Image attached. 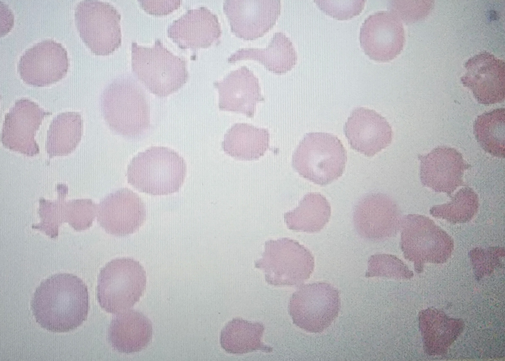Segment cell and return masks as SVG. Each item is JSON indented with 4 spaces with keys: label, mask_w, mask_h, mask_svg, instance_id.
Listing matches in <instances>:
<instances>
[{
    "label": "cell",
    "mask_w": 505,
    "mask_h": 361,
    "mask_svg": "<svg viewBox=\"0 0 505 361\" xmlns=\"http://www.w3.org/2000/svg\"><path fill=\"white\" fill-rule=\"evenodd\" d=\"M82 120L75 112H65L52 120L47 133L45 150L49 158L67 156L73 152L81 141Z\"/></svg>",
    "instance_id": "obj_28"
},
{
    "label": "cell",
    "mask_w": 505,
    "mask_h": 361,
    "mask_svg": "<svg viewBox=\"0 0 505 361\" xmlns=\"http://www.w3.org/2000/svg\"><path fill=\"white\" fill-rule=\"evenodd\" d=\"M269 138L267 129L237 123L224 135L222 148L225 154L236 160H256L268 149Z\"/></svg>",
    "instance_id": "obj_24"
},
{
    "label": "cell",
    "mask_w": 505,
    "mask_h": 361,
    "mask_svg": "<svg viewBox=\"0 0 505 361\" xmlns=\"http://www.w3.org/2000/svg\"><path fill=\"white\" fill-rule=\"evenodd\" d=\"M168 36L181 48L207 47L216 42L221 30L217 16L205 6L190 9L175 20Z\"/></svg>",
    "instance_id": "obj_20"
},
{
    "label": "cell",
    "mask_w": 505,
    "mask_h": 361,
    "mask_svg": "<svg viewBox=\"0 0 505 361\" xmlns=\"http://www.w3.org/2000/svg\"><path fill=\"white\" fill-rule=\"evenodd\" d=\"M338 290L317 282L301 286L290 299L289 313L297 326L310 333L323 332L337 317L340 309Z\"/></svg>",
    "instance_id": "obj_10"
},
{
    "label": "cell",
    "mask_w": 505,
    "mask_h": 361,
    "mask_svg": "<svg viewBox=\"0 0 505 361\" xmlns=\"http://www.w3.org/2000/svg\"><path fill=\"white\" fill-rule=\"evenodd\" d=\"M325 14L339 20L351 18L363 9L365 0H315Z\"/></svg>",
    "instance_id": "obj_33"
},
{
    "label": "cell",
    "mask_w": 505,
    "mask_h": 361,
    "mask_svg": "<svg viewBox=\"0 0 505 361\" xmlns=\"http://www.w3.org/2000/svg\"><path fill=\"white\" fill-rule=\"evenodd\" d=\"M413 272L397 256L388 254H376L368 259L366 277H381L395 279H409Z\"/></svg>",
    "instance_id": "obj_31"
},
{
    "label": "cell",
    "mask_w": 505,
    "mask_h": 361,
    "mask_svg": "<svg viewBox=\"0 0 505 361\" xmlns=\"http://www.w3.org/2000/svg\"><path fill=\"white\" fill-rule=\"evenodd\" d=\"M254 265L263 271L269 284L299 285L313 272L314 258L310 251L297 241L282 238L266 241L262 257Z\"/></svg>",
    "instance_id": "obj_8"
},
{
    "label": "cell",
    "mask_w": 505,
    "mask_h": 361,
    "mask_svg": "<svg viewBox=\"0 0 505 361\" xmlns=\"http://www.w3.org/2000/svg\"><path fill=\"white\" fill-rule=\"evenodd\" d=\"M104 118L109 128L128 138H136L149 127V107L145 93L133 78L123 76L110 83L101 96Z\"/></svg>",
    "instance_id": "obj_2"
},
{
    "label": "cell",
    "mask_w": 505,
    "mask_h": 361,
    "mask_svg": "<svg viewBox=\"0 0 505 361\" xmlns=\"http://www.w3.org/2000/svg\"><path fill=\"white\" fill-rule=\"evenodd\" d=\"M74 16L80 37L94 53L108 54L121 45V15L110 3L82 0L75 6Z\"/></svg>",
    "instance_id": "obj_9"
},
{
    "label": "cell",
    "mask_w": 505,
    "mask_h": 361,
    "mask_svg": "<svg viewBox=\"0 0 505 361\" xmlns=\"http://www.w3.org/2000/svg\"><path fill=\"white\" fill-rule=\"evenodd\" d=\"M51 114L31 99L17 100L4 117L1 141L6 148L28 157L39 153L35 137L44 117Z\"/></svg>",
    "instance_id": "obj_12"
},
{
    "label": "cell",
    "mask_w": 505,
    "mask_h": 361,
    "mask_svg": "<svg viewBox=\"0 0 505 361\" xmlns=\"http://www.w3.org/2000/svg\"><path fill=\"white\" fill-rule=\"evenodd\" d=\"M361 46L369 57L387 62L401 52L404 43L402 23L395 14L379 11L368 16L362 23L360 34Z\"/></svg>",
    "instance_id": "obj_13"
},
{
    "label": "cell",
    "mask_w": 505,
    "mask_h": 361,
    "mask_svg": "<svg viewBox=\"0 0 505 361\" xmlns=\"http://www.w3.org/2000/svg\"><path fill=\"white\" fill-rule=\"evenodd\" d=\"M401 217L396 203L388 196L372 193L362 198L354 211L358 234L372 241L388 239L400 229Z\"/></svg>",
    "instance_id": "obj_14"
},
{
    "label": "cell",
    "mask_w": 505,
    "mask_h": 361,
    "mask_svg": "<svg viewBox=\"0 0 505 361\" xmlns=\"http://www.w3.org/2000/svg\"><path fill=\"white\" fill-rule=\"evenodd\" d=\"M331 207L326 198L319 193H309L293 210L285 213L288 228L297 232H320L328 222Z\"/></svg>",
    "instance_id": "obj_25"
},
{
    "label": "cell",
    "mask_w": 505,
    "mask_h": 361,
    "mask_svg": "<svg viewBox=\"0 0 505 361\" xmlns=\"http://www.w3.org/2000/svg\"><path fill=\"white\" fill-rule=\"evenodd\" d=\"M504 248L491 247L487 248H475L469 253L470 258L478 277L489 275L501 264L504 256Z\"/></svg>",
    "instance_id": "obj_32"
},
{
    "label": "cell",
    "mask_w": 505,
    "mask_h": 361,
    "mask_svg": "<svg viewBox=\"0 0 505 361\" xmlns=\"http://www.w3.org/2000/svg\"><path fill=\"white\" fill-rule=\"evenodd\" d=\"M98 220L108 233L123 237L133 234L146 217L145 205L140 197L128 188H122L101 202Z\"/></svg>",
    "instance_id": "obj_17"
},
{
    "label": "cell",
    "mask_w": 505,
    "mask_h": 361,
    "mask_svg": "<svg viewBox=\"0 0 505 361\" xmlns=\"http://www.w3.org/2000/svg\"><path fill=\"white\" fill-rule=\"evenodd\" d=\"M69 66L70 59L64 45L53 39H46L26 49L17 69L26 83L43 86L62 79Z\"/></svg>",
    "instance_id": "obj_11"
},
{
    "label": "cell",
    "mask_w": 505,
    "mask_h": 361,
    "mask_svg": "<svg viewBox=\"0 0 505 361\" xmlns=\"http://www.w3.org/2000/svg\"><path fill=\"white\" fill-rule=\"evenodd\" d=\"M264 329L262 323L233 319L221 331V346L227 353L233 354L255 351L270 352L272 348L265 345L261 340Z\"/></svg>",
    "instance_id": "obj_27"
},
{
    "label": "cell",
    "mask_w": 505,
    "mask_h": 361,
    "mask_svg": "<svg viewBox=\"0 0 505 361\" xmlns=\"http://www.w3.org/2000/svg\"><path fill=\"white\" fill-rule=\"evenodd\" d=\"M223 9L236 36L252 40L275 24L281 12L280 0H225Z\"/></svg>",
    "instance_id": "obj_15"
},
{
    "label": "cell",
    "mask_w": 505,
    "mask_h": 361,
    "mask_svg": "<svg viewBox=\"0 0 505 361\" xmlns=\"http://www.w3.org/2000/svg\"><path fill=\"white\" fill-rule=\"evenodd\" d=\"M419 320L425 347L430 354L440 355L446 351L463 327L461 320L448 318L430 309L421 312Z\"/></svg>",
    "instance_id": "obj_26"
},
{
    "label": "cell",
    "mask_w": 505,
    "mask_h": 361,
    "mask_svg": "<svg viewBox=\"0 0 505 361\" xmlns=\"http://www.w3.org/2000/svg\"><path fill=\"white\" fill-rule=\"evenodd\" d=\"M214 84L218 89L220 110L242 113L252 118L257 103L264 100L258 78L246 66L231 71Z\"/></svg>",
    "instance_id": "obj_21"
},
{
    "label": "cell",
    "mask_w": 505,
    "mask_h": 361,
    "mask_svg": "<svg viewBox=\"0 0 505 361\" xmlns=\"http://www.w3.org/2000/svg\"><path fill=\"white\" fill-rule=\"evenodd\" d=\"M344 131L351 147L367 157L373 156L388 147L393 137L391 126L385 118L364 107L352 111Z\"/></svg>",
    "instance_id": "obj_19"
},
{
    "label": "cell",
    "mask_w": 505,
    "mask_h": 361,
    "mask_svg": "<svg viewBox=\"0 0 505 361\" xmlns=\"http://www.w3.org/2000/svg\"><path fill=\"white\" fill-rule=\"evenodd\" d=\"M37 323L54 332H66L79 327L89 310L88 289L83 281L69 273H59L43 281L31 301Z\"/></svg>",
    "instance_id": "obj_1"
},
{
    "label": "cell",
    "mask_w": 505,
    "mask_h": 361,
    "mask_svg": "<svg viewBox=\"0 0 505 361\" xmlns=\"http://www.w3.org/2000/svg\"><path fill=\"white\" fill-rule=\"evenodd\" d=\"M346 161V151L336 136L312 132L299 143L292 155V165L302 177L325 186L342 175Z\"/></svg>",
    "instance_id": "obj_5"
},
{
    "label": "cell",
    "mask_w": 505,
    "mask_h": 361,
    "mask_svg": "<svg viewBox=\"0 0 505 361\" xmlns=\"http://www.w3.org/2000/svg\"><path fill=\"white\" fill-rule=\"evenodd\" d=\"M146 286L144 267L135 259L122 257L112 260L100 271L97 298L106 312L118 314L137 302Z\"/></svg>",
    "instance_id": "obj_6"
},
{
    "label": "cell",
    "mask_w": 505,
    "mask_h": 361,
    "mask_svg": "<svg viewBox=\"0 0 505 361\" xmlns=\"http://www.w3.org/2000/svg\"><path fill=\"white\" fill-rule=\"evenodd\" d=\"M400 245L404 257L417 273L426 263H443L454 248L452 238L428 217L408 214L401 218Z\"/></svg>",
    "instance_id": "obj_7"
},
{
    "label": "cell",
    "mask_w": 505,
    "mask_h": 361,
    "mask_svg": "<svg viewBox=\"0 0 505 361\" xmlns=\"http://www.w3.org/2000/svg\"><path fill=\"white\" fill-rule=\"evenodd\" d=\"M152 334L149 319L143 313L131 310L119 313L113 318L108 328V338L114 350L128 354L146 348Z\"/></svg>",
    "instance_id": "obj_22"
},
{
    "label": "cell",
    "mask_w": 505,
    "mask_h": 361,
    "mask_svg": "<svg viewBox=\"0 0 505 361\" xmlns=\"http://www.w3.org/2000/svg\"><path fill=\"white\" fill-rule=\"evenodd\" d=\"M252 59L263 64L269 71L283 74L290 70L296 64L297 55L290 39L282 32L275 33L265 48H242L228 58L230 63Z\"/></svg>",
    "instance_id": "obj_23"
},
{
    "label": "cell",
    "mask_w": 505,
    "mask_h": 361,
    "mask_svg": "<svg viewBox=\"0 0 505 361\" xmlns=\"http://www.w3.org/2000/svg\"><path fill=\"white\" fill-rule=\"evenodd\" d=\"M478 206L477 194L471 188L464 187L455 194L450 201L432 207L430 213L452 223H463L473 218Z\"/></svg>",
    "instance_id": "obj_30"
},
{
    "label": "cell",
    "mask_w": 505,
    "mask_h": 361,
    "mask_svg": "<svg viewBox=\"0 0 505 361\" xmlns=\"http://www.w3.org/2000/svg\"><path fill=\"white\" fill-rule=\"evenodd\" d=\"M473 132L481 148L491 155L505 158V109L499 108L478 116Z\"/></svg>",
    "instance_id": "obj_29"
},
{
    "label": "cell",
    "mask_w": 505,
    "mask_h": 361,
    "mask_svg": "<svg viewBox=\"0 0 505 361\" xmlns=\"http://www.w3.org/2000/svg\"><path fill=\"white\" fill-rule=\"evenodd\" d=\"M419 158L420 178L424 186L451 196L458 187L464 185L463 176L469 165L456 149L439 146Z\"/></svg>",
    "instance_id": "obj_18"
},
{
    "label": "cell",
    "mask_w": 505,
    "mask_h": 361,
    "mask_svg": "<svg viewBox=\"0 0 505 361\" xmlns=\"http://www.w3.org/2000/svg\"><path fill=\"white\" fill-rule=\"evenodd\" d=\"M186 172V163L177 152L152 147L132 159L126 176L128 182L141 192L166 195L179 191Z\"/></svg>",
    "instance_id": "obj_3"
},
{
    "label": "cell",
    "mask_w": 505,
    "mask_h": 361,
    "mask_svg": "<svg viewBox=\"0 0 505 361\" xmlns=\"http://www.w3.org/2000/svg\"><path fill=\"white\" fill-rule=\"evenodd\" d=\"M466 72L461 80L472 92L475 99L484 105L505 100V62L486 51L470 57L465 63Z\"/></svg>",
    "instance_id": "obj_16"
},
{
    "label": "cell",
    "mask_w": 505,
    "mask_h": 361,
    "mask_svg": "<svg viewBox=\"0 0 505 361\" xmlns=\"http://www.w3.org/2000/svg\"><path fill=\"white\" fill-rule=\"evenodd\" d=\"M132 68L135 75L152 93L165 97L177 91L187 81L186 60L174 54L157 39L151 47L131 46Z\"/></svg>",
    "instance_id": "obj_4"
}]
</instances>
